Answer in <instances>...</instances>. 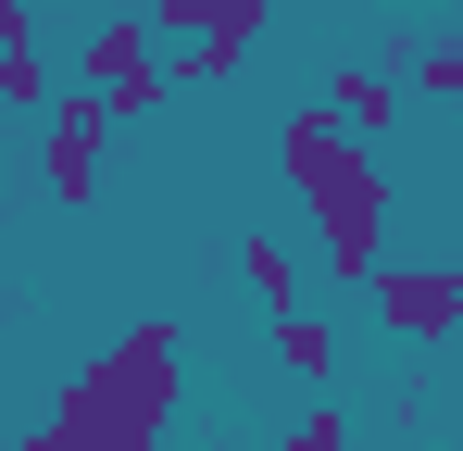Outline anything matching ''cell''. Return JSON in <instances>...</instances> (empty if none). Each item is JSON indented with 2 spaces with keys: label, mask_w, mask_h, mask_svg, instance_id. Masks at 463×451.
<instances>
[{
  "label": "cell",
  "mask_w": 463,
  "mask_h": 451,
  "mask_svg": "<svg viewBox=\"0 0 463 451\" xmlns=\"http://www.w3.org/2000/svg\"><path fill=\"white\" fill-rule=\"evenodd\" d=\"M63 101V75H51V51L25 38V51H0V113H51Z\"/></svg>",
  "instance_id": "cell-9"
},
{
  "label": "cell",
  "mask_w": 463,
  "mask_h": 451,
  "mask_svg": "<svg viewBox=\"0 0 463 451\" xmlns=\"http://www.w3.org/2000/svg\"><path fill=\"white\" fill-rule=\"evenodd\" d=\"M364 301H376V339H413V351L463 339V264H376Z\"/></svg>",
  "instance_id": "cell-4"
},
{
  "label": "cell",
  "mask_w": 463,
  "mask_h": 451,
  "mask_svg": "<svg viewBox=\"0 0 463 451\" xmlns=\"http://www.w3.org/2000/svg\"><path fill=\"white\" fill-rule=\"evenodd\" d=\"M113 139H126V126H113L88 88H63V101L38 113V188H51V201H100V150Z\"/></svg>",
  "instance_id": "cell-5"
},
{
  "label": "cell",
  "mask_w": 463,
  "mask_h": 451,
  "mask_svg": "<svg viewBox=\"0 0 463 451\" xmlns=\"http://www.w3.org/2000/svg\"><path fill=\"white\" fill-rule=\"evenodd\" d=\"M238 276L276 301V313H301V251H288V238H250V251H238Z\"/></svg>",
  "instance_id": "cell-10"
},
{
  "label": "cell",
  "mask_w": 463,
  "mask_h": 451,
  "mask_svg": "<svg viewBox=\"0 0 463 451\" xmlns=\"http://www.w3.org/2000/svg\"><path fill=\"white\" fill-rule=\"evenodd\" d=\"M263 25H276V0H151L163 51H250Z\"/></svg>",
  "instance_id": "cell-6"
},
{
  "label": "cell",
  "mask_w": 463,
  "mask_h": 451,
  "mask_svg": "<svg viewBox=\"0 0 463 451\" xmlns=\"http://www.w3.org/2000/svg\"><path fill=\"white\" fill-rule=\"evenodd\" d=\"M76 88L113 113V126H151L163 101H175V75H163V38H151V13H100L76 38Z\"/></svg>",
  "instance_id": "cell-2"
},
{
  "label": "cell",
  "mask_w": 463,
  "mask_h": 451,
  "mask_svg": "<svg viewBox=\"0 0 463 451\" xmlns=\"http://www.w3.org/2000/svg\"><path fill=\"white\" fill-rule=\"evenodd\" d=\"M175 389H188V351H175L163 313H138L113 351H88V364L51 389V439L63 451H163Z\"/></svg>",
  "instance_id": "cell-1"
},
{
  "label": "cell",
  "mask_w": 463,
  "mask_h": 451,
  "mask_svg": "<svg viewBox=\"0 0 463 451\" xmlns=\"http://www.w3.org/2000/svg\"><path fill=\"white\" fill-rule=\"evenodd\" d=\"M13 451H63V439H51V427H25V439H13Z\"/></svg>",
  "instance_id": "cell-13"
},
{
  "label": "cell",
  "mask_w": 463,
  "mask_h": 451,
  "mask_svg": "<svg viewBox=\"0 0 463 451\" xmlns=\"http://www.w3.org/2000/svg\"><path fill=\"white\" fill-rule=\"evenodd\" d=\"M401 88H426V101H463V51H451V38H413Z\"/></svg>",
  "instance_id": "cell-11"
},
{
  "label": "cell",
  "mask_w": 463,
  "mask_h": 451,
  "mask_svg": "<svg viewBox=\"0 0 463 451\" xmlns=\"http://www.w3.org/2000/svg\"><path fill=\"white\" fill-rule=\"evenodd\" d=\"M413 451H426V439H413Z\"/></svg>",
  "instance_id": "cell-14"
},
{
  "label": "cell",
  "mask_w": 463,
  "mask_h": 451,
  "mask_svg": "<svg viewBox=\"0 0 463 451\" xmlns=\"http://www.w3.org/2000/svg\"><path fill=\"white\" fill-rule=\"evenodd\" d=\"M401 101H413V88H401V75L388 63H326V126H338V139H401Z\"/></svg>",
  "instance_id": "cell-7"
},
{
  "label": "cell",
  "mask_w": 463,
  "mask_h": 451,
  "mask_svg": "<svg viewBox=\"0 0 463 451\" xmlns=\"http://www.w3.org/2000/svg\"><path fill=\"white\" fill-rule=\"evenodd\" d=\"M276 364L301 376V389H326V376H338V326H326V313H276Z\"/></svg>",
  "instance_id": "cell-8"
},
{
  "label": "cell",
  "mask_w": 463,
  "mask_h": 451,
  "mask_svg": "<svg viewBox=\"0 0 463 451\" xmlns=\"http://www.w3.org/2000/svg\"><path fill=\"white\" fill-rule=\"evenodd\" d=\"M276 451H364V439H351V414H338V401H313V414L276 427Z\"/></svg>",
  "instance_id": "cell-12"
},
{
  "label": "cell",
  "mask_w": 463,
  "mask_h": 451,
  "mask_svg": "<svg viewBox=\"0 0 463 451\" xmlns=\"http://www.w3.org/2000/svg\"><path fill=\"white\" fill-rule=\"evenodd\" d=\"M313 238H326V276H338V289H364V276L388 264V251H376V238H388V163H376V150H351V163L313 188Z\"/></svg>",
  "instance_id": "cell-3"
}]
</instances>
